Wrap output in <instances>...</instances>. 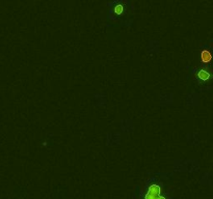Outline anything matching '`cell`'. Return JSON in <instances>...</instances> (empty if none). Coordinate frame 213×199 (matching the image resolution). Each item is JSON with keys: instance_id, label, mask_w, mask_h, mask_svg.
<instances>
[{"instance_id": "cell-3", "label": "cell", "mask_w": 213, "mask_h": 199, "mask_svg": "<svg viewBox=\"0 0 213 199\" xmlns=\"http://www.w3.org/2000/svg\"><path fill=\"white\" fill-rule=\"evenodd\" d=\"M198 77H199L201 80L206 81V80H208V79L210 78V74H209L208 72L204 71V70H201V71L198 73Z\"/></svg>"}, {"instance_id": "cell-1", "label": "cell", "mask_w": 213, "mask_h": 199, "mask_svg": "<svg viewBox=\"0 0 213 199\" xmlns=\"http://www.w3.org/2000/svg\"><path fill=\"white\" fill-rule=\"evenodd\" d=\"M160 193H161L160 186L157 185V184H152L148 188L147 194H146L144 199H165L164 197L161 196Z\"/></svg>"}, {"instance_id": "cell-2", "label": "cell", "mask_w": 213, "mask_h": 199, "mask_svg": "<svg viewBox=\"0 0 213 199\" xmlns=\"http://www.w3.org/2000/svg\"><path fill=\"white\" fill-rule=\"evenodd\" d=\"M201 59L204 63H208L212 59V55H211V53L209 52L208 50H203L201 53Z\"/></svg>"}, {"instance_id": "cell-4", "label": "cell", "mask_w": 213, "mask_h": 199, "mask_svg": "<svg viewBox=\"0 0 213 199\" xmlns=\"http://www.w3.org/2000/svg\"><path fill=\"white\" fill-rule=\"evenodd\" d=\"M123 12H124V6L122 4H118L116 7H114V13H116V15L123 14Z\"/></svg>"}]
</instances>
